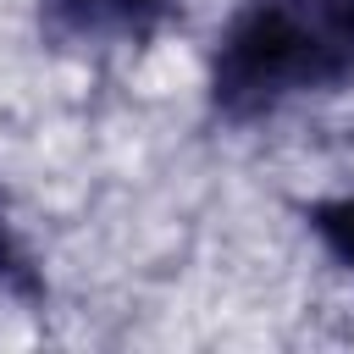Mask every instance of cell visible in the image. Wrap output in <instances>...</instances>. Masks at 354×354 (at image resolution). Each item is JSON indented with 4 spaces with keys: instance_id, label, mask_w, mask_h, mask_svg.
Returning a JSON list of instances; mask_svg holds the SVG:
<instances>
[{
    "instance_id": "obj_1",
    "label": "cell",
    "mask_w": 354,
    "mask_h": 354,
    "mask_svg": "<svg viewBox=\"0 0 354 354\" xmlns=\"http://www.w3.org/2000/svg\"><path fill=\"white\" fill-rule=\"evenodd\" d=\"M354 77V0H249L216 50V105L254 116L293 88Z\"/></svg>"
},
{
    "instance_id": "obj_2",
    "label": "cell",
    "mask_w": 354,
    "mask_h": 354,
    "mask_svg": "<svg viewBox=\"0 0 354 354\" xmlns=\"http://www.w3.org/2000/svg\"><path fill=\"white\" fill-rule=\"evenodd\" d=\"M315 227H321V238L332 243V254H337L343 266H354V199L321 205V210H315Z\"/></svg>"
},
{
    "instance_id": "obj_3",
    "label": "cell",
    "mask_w": 354,
    "mask_h": 354,
    "mask_svg": "<svg viewBox=\"0 0 354 354\" xmlns=\"http://www.w3.org/2000/svg\"><path fill=\"white\" fill-rule=\"evenodd\" d=\"M61 6H72L77 17H116V22H149L166 0H61Z\"/></svg>"
}]
</instances>
